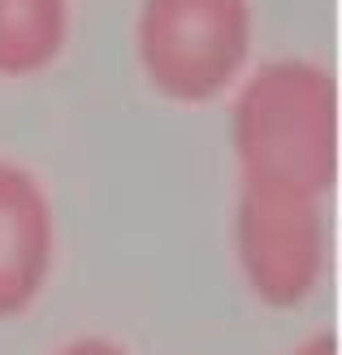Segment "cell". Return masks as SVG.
I'll return each instance as SVG.
<instances>
[{
    "instance_id": "obj_6",
    "label": "cell",
    "mask_w": 342,
    "mask_h": 355,
    "mask_svg": "<svg viewBox=\"0 0 342 355\" xmlns=\"http://www.w3.org/2000/svg\"><path fill=\"white\" fill-rule=\"evenodd\" d=\"M57 355H130L126 347H117L113 338H100V334H87V338H74L65 343Z\"/></svg>"
},
{
    "instance_id": "obj_2",
    "label": "cell",
    "mask_w": 342,
    "mask_h": 355,
    "mask_svg": "<svg viewBox=\"0 0 342 355\" xmlns=\"http://www.w3.org/2000/svg\"><path fill=\"white\" fill-rule=\"evenodd\" d=\"M256 22L251 0H143L135 52L165 100L208 104L247 69Z\"/></svg>"
},
{
    "instance_id": "obj_3",
    "label": "cell",
    "mask_w": 342,
    "mask_h": 355,
    "mask_svg": "<svg viewBox=\"0 0 342 355\" xmlns=\"http://www.w3.org/2000/svg\"><path fill=\"white\" fill-rule=\"evenodd\" d=\"M234 256L247 291L264 308H303L325 273L320 200L273 187H243L234 204Z\"/></svg>"
},
{
    "instance_id": "obj_1",
    "label": "cell",
    "mask_w": 342,
    "mask_h": 355,
    "mask_svg": "<svg viewBox=\"0 0 342 355\" xmlns=\"http://www.w3.org/2000/svg\"><path fill=\"white\" fill-rule=\"evenodd\" d=\"M230 148L243 187L320 200L338 178V78L308 57H273L230 104Z\"/></svg>"
},
{
    "instance_id": "obj_7",
    "label": "cell",
    "mask_w": 342,
    "mask_h": 355,
    "mask_svg": "<svg viewBox=\"0 0 342 355\" xmlns=\"http://www.w3.org/2000/svg\"><path fill=\"white\" fill-rule=\"evenodd\" d=\"M295 355H338V334H312L303 347H295Z\"/></svg>"
},
{
    "instance_id": "obj_5",
    "label": "cell",
    "mask_w": 342,
    "mask_h": 355,
    "mask_svg": "<svg viewBox=\"0 0 342 355\" xmlns=\"http://www.w3.org/2000/svg\"><path fill=\"white\" fill-rule=\"evenodd\" d=\"M69 0H0V78H31L61 57Z\"/></svg>"
},
{
    "instance_id": "obj_4",
    "label": "cell",
    "mask_w": 342,
    "mask_h": 355,
    "mask_svg": "<svg viewBox=\"0 0 342 355\" xmlns=\"http://www.w3.org/2000/svg\"><path fill=\"white\" fill-rule=\"evenodd\" d=\"M52 256H57V221L48 191L26 165L0 156V321H13L44 295Z\"/></svg>"
}]
</instances>
